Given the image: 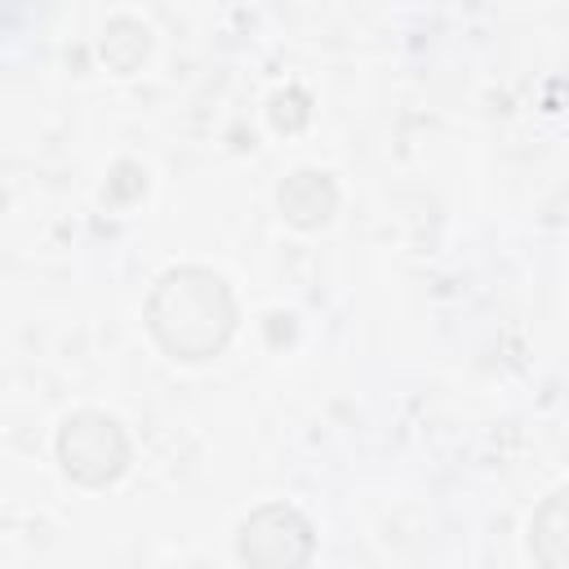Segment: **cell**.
Instances as JSON below:
<instances>
[{
    "label": "cell",
    "instance_id": "obj_1",
    "mask_svg": "<svg viewBox=\"0 0 569 569\" xmlns=\"http://www.w3.org/2000/svg\"><path fill=\"white\" fill-rule=\"evenodd\" d=\"M147 329L169 356L209 360L227 347L236 329V298L218 271L173 267L156 280L147 298Z\"/></svg>",
    "mask_w": 569,
    "mask_h": 569
},
{
    "label": "cell",
    "instance_id": "obj_2",
    "mask_svg": "<svg viewBox=\"0 0 569 569\" xmlns=\"http://www.w3.org/2000/svg\"><path fill=\"white\" fill-rule=\"evenodd\" d=\"M58 462L80 485H111L129 467V440L116 418L98 409H80L58 431Z\"/></svg>",
    "mask_w": 569,
    "mask_h": 569
},
{
    "label": "cell",
    "instance_id": "obj_3",
    "mask_svg": "<svg viewBox=\"0 0 569 569\" xmlns=\"http://www.w3.org/2000/svg\"><path fill=\"white\" fill-rule=\"evenodd\" d=\"M236 551H240V560L262 565V569L302 565V560H311V525L302 511H293L284 502H267L240 525Z\"/></svg>",
    "mask_w": 569,
    "mask_h": 569
},
{
    "label": "cell",
    "instance_id": "obj_4",
    "mask_svg": "<svg viewBox=\"0 0 569 569\" xmlns=\"http://www.w3.org/2000/svg\"><path fill=\"white\" fill-rule=\"evenodd\" d=\"M338 204V191L329 182V173H316V169H298L284 187H280V213L293 222V227H320Z\"/></svg>",
    "mask_w": 569,
    "mask_h": 569
},
{
    "label": "cell",
    "instance_id": "obj_5",
    "mask_svg": "<svg viewBox=\"0 0 569 569\" xmlns=\"http://www.w3.org/2000/svg\"><path fill=\"white\" fill-rule=\"evenodd\" d=\"M551 542H560L565 551V493H556L538 516H533V551L551 565ZM569 556V551H565Z\"/></svg>",
    "mask_w": 569,
    "mask_h": 569
}]
</instances>
